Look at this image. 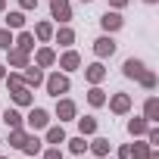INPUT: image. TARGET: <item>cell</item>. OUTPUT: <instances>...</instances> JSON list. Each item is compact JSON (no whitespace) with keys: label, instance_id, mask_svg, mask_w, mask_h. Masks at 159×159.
<instances>
[{"label":"cell","instance_id":"obj_1","mask_svg":"<svg viewBox=\"0 0 159 159\" xmlns=\"http://www.w3.org/2000/svg\"><path fill=\"white\" fill-rule=\"evenodd\" d=\"M47 91H50L53 97L66 94V91H69V78H66V75H59V72H56V75H50V78H47Z\"/></svg>","mask_w":159,"mask_h":159},{"label":"cell","instance_id":"obj_2","mask_svg":"<svg viewBox=\"0 0 159 159\" xmlns=\"http://www.w3.org/2000/svg\"><path fill=\"white\" fill-rule=\"evenodd\" d=\"M50 10H53V19H59V22H69V19H72L69 0H50Z\"/></svg>","mask_w":159,"mask_h":159},{"label":"cell","instance_id":"obj_3","mask_svg":"<svg viewBox=\"0 0 159 159\" xmlns=\"http://www.w3.org/2000/svg\"><path fill=\"white\" fill-rule=\"evenodd\" d=\"M94 53H97L100 59H103V56H112V53H116V41H112V38H97V41H94Z\"/></svg>","mask_w":159,"mask_h":159},{"label":"cell","instance_id":"obj_4","mask_svg":"<svg viewBox=\"0 0 159 159\" xmlns=\"http://www.w3.org/2000/svg\"><path fill=\"white\" fill-rule=\"evenodd\" d=\"M47 122H50V116H47L44 109H31V112H28V128H31V131L47 128Z\"/></svg>","mask_w":159,"mask_h":159},{"label":"cell","instance_id":"obj_5","mask_svg":"<svg viewBox=\"0 0 159 159\" xmlns=\"http://www.w3.org/2000/svg\"><path fill=\"white\" fill-rule=\"evenodd\" d=\"M25 88H38L41 81H44V72H41V66H25Z\"/></svg>","mask_w":159,"mask_h":159},{"label":"cell","instance_id":"obj_6","mask_svg":"<svg viewBox=\"0 0 159 159\" xmlns=\"http://www.w3.org/2000/svg\"><path fill=\"white\" fill-rule=\"evenodd\" d=\"M109 109H112V112H119V116H122V112H128V109H131V97H128V94H116V97L109 100Z\"/></svg>","mask_w":159,"mask_h":159},{"label":"cell","instance_id":"obj_7","mask_svg":"<svg viewBox=\"0 0 159 159\" xmlns=\"http://www.w3.org/2000/svg\"><path fill=\"white\" fill-rule=\"evenodd\" d=\"M100 25H103L106 31H119V28H122V16H119V13H103Z\"/></svg>","mask_w":159,"mask_h":159},{"label":"cell","instance_id":"obj_8","mask_svg":"<svg viewBox=\"0 0 159 159\" xmlns=\"http://www.w3.org/2000/svg\"><path fill=\"white\" fill-rule=\"evenodd\" d=\"M84 75H88V81H91V84H100L103 78H106V69H103L100 62H94V66H88V72H84Z\"/></svg>","mask_w":159,"mask_h":159},{"label":"cell","instance_id":"obj_9","mask_svg":"<svg viewBox=\"0 0 159 159\" xmlns=\"http://www.w3.org/2000/svg\"><path fill=\"white\" fill-rule=\"evenodd\" d=\"M34 62H38L41 69H44V66H53V62H56V53H53L50 47H41V50H38V56H34Z\"/></svg>","mask_w":159,"mask_h":159},{"label":"cell","instance_id":"obj_10","mask_svg":"<svg viewBox=\"0 0 159 159\" xmlns=\"http://www.w3.org/2000/svg\"><path fill=\"white\" fill-rule=\"evenodd\" d=\"M10 66H16V69H25V66H28V53H22V50L10 47Z\"/></svg>","mask_w":159,"mask_h":159},{"label":"cell","instance_id":"obj_11","mask_svg":"<svg viewBox=\"0 0 159 159\" xmlns=\"http://www.w3.org/2000/svg\"><path fill=\"white\" fill-rule=\"evenodd\" d=\"M56 116L59 119H75V103L72 100H59L56 103Z\"/></svg>","mask_w":159,"mask_h":159},{"label":"cell","instance_id":"obj_12","mask_svg":"<svg viewBox=\"0 0 159 159\" xmlns=\"http://www.w3.org/2000/svg\"><path fill=\"white\" fill-rule=\"evenodd\" d=\"M143 119H147V122H156V119H159V100H156V97L147 100V106H143Z\"/></svg>","mask_w":159,"mask_h":159},{"label":"cell","instance_id":"obj_13","mask_svg":"<svg viewBox=\"0 0 159 159\" xmlns=\"http://www.w3.org/2000/svg\"><path fill=\"white\" fill-rule=\"evenodd\" d=\"M28 137H31L28 131H22V128H10V143H13V147H19V150H22Z\"/></svg>","mask_w":159,"mask_h":159},{"label":"cell","instance_id":"obj_14","mask_svg":"<svg viewBox=\"0 0 159 159\" xmlns=\"http://www.w3.org/2000/svg\"><path fill=\"white\" fill-rule=\"evenodd\" d=\"M59 66H62V69H78V66H81V56H78L75 50H69V53H62Z\"/></svg>","mask_w":159,"mask_h":159},{"label":"cell","instance_id":"obj_15","mask_svg":"<svg viewBox=\"0 0 159 159\" xmlns=\"http://www.w3.org/2000/svg\"><path fill=\"white\" fill-rule=\"evenodd\" d=\"M13 44H16V50H22V53H28V50L34 47V38H31L28 31H22V34H19V38H16Z\"/></svg>","mask_w":159,"mask_h":159},{"label":"cell","instance_id":"obj_16","mask_svg":"<svg viewBox=\"0 0 159 159\" xmlns=\"http://www.w3.org/2000/svg\"><path fill=\"white\" fill-rule=\"evenodd\" d=\"M140 72H143V62L140 59H125V75L128 78H140Z\"/></svg>","mask_w":159,"mask_h":159},{"label":"cell","instance_id":"obj_17","mask_svg":"<svg viewBox=\"0 0 159 159\" xmlns=\"http://www.w3.org/2000/svg\"><path fill=\"white\" fill-rule=\"evenodd\" d=\"M147 128H150V122H147V119H131V122H128V131H131L134 137L147 134Z\"/></svg>","mask_w":159,"mask_h":159},{"label":"cell","instance_id":"obj_18","mask_svg":"<svg viewBox=\"0 0 159 159\" xmlns=\"http://www.w3.org/2000/svg\"><path fill=\"white\" fill-rule=\"evenodd\" d=\"M13 100H16V106H31V91L19 88V91H13Z\"/></svg>","mask_w":159,"mask_h":159},{"label":"cell","instance_id":"obj_19","mask_svg":"<svg viewBox=\"0 0 159 159\" xmlns=\"http://www.w3.org/2000/svg\"><path fill=\"white\" fill-rule=\"evenodd\" d=\"M47 143H66V131H62V125H56V128L47 131Z\"/></svg>","mask_w":159,"mask_h":159},{"label":"cell","instance_id":"obj_20","mask_svg":"<svg viewBox=\"0 0 159 159\" xmlns=\"http://www.w3.org/2000/svg\"><path fill=\"white\" fill-rule=\"evenodd\" d=\"M91 150L97 156H109V140L106 137H97V140H91Z\"/></svg>","mask_w":159,"mask_h":159},{"label":"cell","instance_id":"obj_21","mask_svg":"<svg viewBox=\"0 0 159 159\" xmlns=\"http://www.w3.org/2000/svg\"><path fill=\"white\" fill-rule=\"evenodd\" d=\"M78 128H81V134H94L97 131V119H91V116L78 119Z\"/></svg>","mask_w":159,"mask_h":159},{"label":"cell","instance_id":"obj_22","mask_svg":"<svg viewBox=\"0 0 159 159\" xmlns=\"http://www.w3.org/2000/svg\"><path fill=\"white\" fill-rule=\"evenodd\" d=\"M34 34H38L41 41H50V38H53V25H50V22H38V28H34Z\"/></svg>","mask_w":159,"mask_h":159},{"label":"cell","instance_id":"obj_23","mask_svg":"<svg viewBox=\"0 0 159 159\" xmlns=\"http://www.w3.org/2000/svg\"><path fill=\"white\" fill-rule=\"evenodd\" d=\"M88 100H91V106H103V103H106V94L94 84V88H91V94H88Z\"/></svg>","mask_w":159,"mask_h":159},{"label":"cell","instance_id":"obj_24","mask_svg":"<svg viewBox=\"0 0 159 159\" xmlns=\"http://www.w3.org/2000/svg\"><path fill=\"white\" fill-rule=\"evenodd\" d=\"M3 122H7L10 128H22V116H19L16 109H7V112H3Z\"/></svg>","mask_w":159,"mask_h":159},{"label":"cell","instance_id":"obj_25","mask_svg":"<svg viewBox=\"0 0 159 159\" xmlns=\"http://www.w3.org/2000/svg\"><path fill=\"white\" fill-rule=\"evenodd\" d=\"M150 150H153L150 143H134V147H131V159H147Z\"/></svg>","mask_w":159,"mask_h":159},{"label":"cell","instance_id":"obj_26","mask_svg":"<svg viewBox=\"0 0 159 159\" xmlns=\"http://www.w3.org/2000/svg\"><path fill=\"white\" fill-rule=\"evenodd\" d=\"M75 41V31L72 28H59V34H56V44H62V47H69Z\"/></svg>","mask_w":159,"mask_h":159},{"label":"cell","instance_id":"obj_27","mask_svg":"<svg viewBox=\"0 0 159 159\" xmlns=\"http://www.w3.org/2000/svg\"><path fill=\"white\" fill-rule=\"evenodd\" d=\"M22 150H25V156H34V153H41V140L31 134V137L25 140V147H22Z\"/></svg>","mask_w":159,"mask_h":159},{"label":"cell","instance_id":"obj_28","mask_svg":"<svg viewBox=\"0 0 159 159\" xmlns=\"http://www.w3.org/2000/svg\"><path fill=\"white\" fill-rule=\"evenodd\" d=\"M7 25H10V28H22V25H25V16H22V13H10V16H7Z\"/></svg>","mask_w":159,"mask_h":159},{"label":"cell","instance_id":"obj_29","mask_svg":"<svg viewBox=\"0 0 159 159\" xmlns=\"http://www.w3.org/2000/svg\"><path fill=\"white\" fill-rule=\"evenodd\" d=\"M137 81H140V84H143V88H156V75H153V72H147V69H143V72H140V78H137Z\"/></svg>","mask_w":159,"mask_h":159},{"label":"cell","instance_id":"obj_30","mask_svg":"<svg viewBox=\"0 0 159 159\" xmlns=\"http://www.w3.org/2000/svg\"><path fill=\"white\" fill-rule=\"evenodd\" d=\"M69 147H72V153H78V156H81V153L88 150V143H84V134H81V137H75V140H69Z\"/></svg>","mask_w":159,"mask_h":159},{"label":"cell","instance_id":"obj_31","mask_svg":"<svg viewBox=\"0 0 159 159\" xmlns=\"http://www.w3.org/2000/svg\"><path fill=\"white\" fill-rule=\"evenodd\" d=\"M7 84H10V94H13V91H19V88H25L22 75H10V78H7Z\"/></svg>","mask_w":159,"mask_h":159},{"label":"cell","instance_id":"obj_32","mask_svg":"<svg viewBox=\"0 0 159 159\" xmlns=\"http://www.w3.org/2000/svg\"><path fill=\"white\" fill-rule=\"evenodd\" d=\"M0 47H3V50L13 47V34H10V28H7V31H0Z\"/></svg>","mask_w":159,"mask_h":159},{"label":"cell","instance_id":"obj_33","mask_svg":"<svg viewBox=\"0 0 159 159\" xmlns=\"http://www.w3.org/2000/svg\"><path fill=\"white\" fill-rule=\"evenodd\" d=\"M147 140H150V147H156L159 143V128H147Z\"/></svg>","mask_w":159,"mask_h":159},{"label":"cell","instance_id":"obj_34","mask_svg":"<svg viewBox=\"0 0 159 159\" xmlns=\"http://www.w3.org/2000/svg\"><path fill=\"white\" fill-rule=\"evenodd\" d=\"M119 159H131V143H125V147L119 150Z\"/></svg>","mask_w":159,"mask_h":159},{"label":"cell","instance_id":"obj_35","mask_svg":"<svg viewBox=\"0 0 159 159\" xmlns=\"http://www.w3.org/2000/svg\"><path fill=\"white\" fill-rule=\"evenodd\" d=\"M44 159H62V150H47Z\"/></svg>","mask_w":159,"mask_h":159},{"label":"cell","instance_id":"obj_36","mask_svg":"<svg viewBox=\"0 0 159 159\" xmlns=\"http://www.w3.org/2000/svg\"><path fill=\"white\" fill-rule=\"evenodd\" d=\"M19 3H22V10H34V3H38V0H19Z\"/></svg>","mask_w":159,"mask_h":159},{"label":"cell","instance_id":"obj_37","mask_svg":"<svg viewBox=\"0 0 159 159\" xmlns=\"http://www.w3.org/2000/svg\"><path fill=\"white\" fill-rule=\"evenodd\" d=\"M128 3V0H112V7H125Z\"/></svg>","mask_w":159,"mask_h":159},{"label":"cell","instance_id":"obj_38","mask_svg":"<svg viewBox=\"0 0 159 159\" xmlns=\"http://www.w3.org/2000/svg\"><path fill=\"white\" fill-rule=\"evenodd\" d=\"M0 78H7V66H0Z\"/></svg>","mask_w":159,"mask_h":159},{"label":"cell","instance_id":"obj_39","mask_svg":"<svg viewBox=\"0 0 159 159\" xmlns=\"http://www.w3.org/2000/svg\"><path fill=\"white\" fill-rule=\"evenodd\" d=\"M3 10H7V0H0V13H3Z\"/></svg>","mask_w":159,"mask_h":159},{"label":"cell","instance_id":"obj_40","mask_svg":"<svg viewBox=\"0 0 159 159\" xmlns=\"http://www.w3.org/2000/svg\"><path fill=\"white\" fill-rule=\"evenodd\" d=\"M147 159H159V156H156V153H153V150H150V156H147Z\"/></svg>","mask_w":159,"mask_h":159},{"label":"cell","instance_id":"obj_41","mask_svg":"<svg viewBox=\"0 0 159 159\" xmlns=\"http://www.w3.org/2000/svg\"><path fill=\"white\" fill-rule=\"evenodd\" d=\"M147 3H156V0H147Z\"/></svg>","mask_w":159,"mask_h":159},{"label":"cell","instance_id":"obj_42","mask_svg":"<svg viewBox=\"0 0 159 159\" xmlns=\"http://www.w3.org/2000/svg\"><path fill=\"white\" fill-rule=\"evenodd\" d=\"M100 159H109V156H100Z\"/></svg>","mask_w":159,"mask_h":159},{"label":"cell","instance_id":"obj_43","mask_svg":"<svg viewBox=\"0 0 159 159\" xmlns=\"http://www.w3.org/2000/svg\"><path fill=\"white\" fill-rule=\"evenodd\" d=\"M0 159H3V156H0Z\"/></svg>","mask_w":159,"mask_h":159},{"label":"cell","instance_id":"obj_44","mask_svg":"<svg viewBox=\"0 0 159 159\" xmlns=\"http://www.w3.org/2000/svg\"><path fill=\"white\" fill-rule=\"evenodd\" d=\"M84 3H88V0H84Z\"/></svg>","mask_w":159,"mask_h":159}]
</instances>
